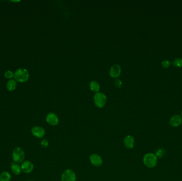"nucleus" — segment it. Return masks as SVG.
I'll return each mask as SVG.
<instances>
[{"instance_id": "nucleus-8", "label": "nucleus", "mask_w": 182, "mask_h": 181, "mask_svg": "<svg viewBox=\"0 0 182 181\" xmlns=\"http://www.w3.org/2000/svg\"><path fill=\"white\" fill-rule=\"evenodd\" d=\"M46 121L47 123L52 126H56L58 125L59 122V119L58 116L55 113H49L47 114L46 116Z\"/></svg>"}, {"instance_id": "nucleus-21", "label": "nucleus", "mask_w": 182, "mask_h": 181, "mask_svg": "<svg viewBox=\"0 0 182 181\" xmlns=\"http://www.w3.org/2000/svg\"><path fill=\"white\" fill-rule=\"evenodd\" d=\"M170 64H171V63L168 60H163V62H161V65L164 68H168L170 66Z\"/></svg>"}, {"instance_id": "nucleus-19", "label": "nucleus", "mask_w": 182, "mask_h": 181, "mask_svg": "<svg viewBox=\"0 0 182 181\" xmlns=\"http://www.w3.org/2000/svg\"><path fill=\"white\" fill-rule=\"evenodd\" d=\"M5 76L7 79H12L13 77H14V73L11 71H7L5 72Z\"/></svg>"}, {"instance_id": "nucleus-10", "label": "nucleus", "mask_w": 182, "mask_h": 181, "mask_svg": "<svg viewBox=\"0 0 182 181\" xmlns=\"http://www.w3.org/2000/svg\"><path fill=\"white\" fill-rule=\"evenodd\" d=\"M170 126L176 128L180 126L182 123V118L180 115L176 114V115L172 116L169 119V121Z\"/></svg>"}, {"instance_id": "nucleus-2", "label": "nucleus", "mask_w": 182, "mask_h": 181, "mask_svg": "<svg viewBox=\"0 0 182 181\" xmlns=\"http://www.w3.org/2000/svg\"><path fill=\"white\" fill-rule=\"evenodd\" d=\"M14 78L15 81L23 83L28 80L29 78V73L26 69H18L14 73Z\"/></svg>"}, {"instance_id": "nucleus-24", "label": "nucleus", "mask_w": 182, "mask_h": 181, "mask_svg": "<svg viewBox=\"0 0 182 181\" xmlns=\"http://www.w3.org/2000/svg\"><path fill=\"white\" fill-rule=\"evenodd\" d=\"M32 181V180H29V181Z\"/></svg>"}, {"instance_id": "nucleus-12", "label": "nucleus", "mask_w": 182, "mask_h": 181, "mask_svg": "<svg viewBox=\"0 0 182 181\" xmlns=\"http://www.w3.org/2000/svg\"><path fill=\"white\" fill-rule=\"evenodd\" d=\"M121 72L120 66L118 64H115L112 66L110 70V75L112 78H117Z\"/></svg>"}, {"instance_id": "nucleus-13", "label": "nucleus", "mask_w": 182, "mask_h": 181, "mask_svg": "<svg viewBox=\"0 0 182 181\" xmlns=\"http://www.w3.org/2000/svg\"><path fill=\"white\" fill-rule=\"evenodd\" d=\"M11 168L12 172L14 174L19 175L22 172V168L18 164L13 162L11 163Z\"/></svg>"}, {"instance_id": "nucleus-7", "label": "nucleus", "mask_w": 182, "mask_h": 181, "mask_svg": "<svg viewBox=\"0 0 182 181\" xmlns=\"http://www.w3.org/2000/svg\"><path fill=\"white\" fill-rule=\"evenodd\" d=\"M31 132L34 136L37 138H42L45 134V130L39 126H35L32 129Z\"/></svg>"}, {"instance_id": "nucleus-4", "label": "nucleus", "mask_w": 182, "mask_h": 181, "mask_svg": "<svg viewBox=\"0 0 182 181\" xmlns=\"http://www.w3.org/2000/svg\"><path fill=\"white\" fill-rule=\"evenodd\" d=\"M61 179V181H76L77 176L74 170L67 169L62 173Z\"/></svg>"}, {"instance_id": "nucleus-1", "label": "nucleus", "mask_w": 182, "mask_h": 181, "mask_svg": "<svg viewBox=\"0 0 182 181\" xmlns=\"http://www.w3.org/2000/svg\"><path fill=\"white\" fill-rule=\"evenodd\" d=\"M143 162L148 168H154L158 163V158L154 153H146L143 158Z\"/></svg>"}, {"instance_id": "nucleus-14", "label": "nucleus", "mask_w": 182, "mask_h": 181, "mask_svg": "<svg viewBox=\"0 0 182 181\" xmlns=\"http://www.w3.org/2000/svg\"><path fill=\"white\" fill-rule=\"evenodd\" d=\"M17 82L14 79H10L9 81H8L7 83V89L9 91L12 92L15 89L17 88Z\"/></svg>"}, {"instance_id": "nucleus-23", "label": "nucleus", "mask_w": 182, "mask_h": 181, "mask_svg": "<svg viewBox=\"0 0 182 181\" xmlns=\"http://www.w3.org/2000/svg\"><path fill=\"white\" fill-rule=\"evenodd\" d=\"M180 114H181V115L182 116V110L181 111V112H180Z\"/></svg>"}, {"instance_id": "nucleus-18", "label": "nucleus", "mask_w": 182, "mask_h": 181, "mask_svg": "<svg viewBox=\"0 0 182 181\" xmlns=\"http://www.w3.org/2000/svg\"><path fill=\"white\" fill-rule=\"evenodd\" d=\"M164 153H165V150L163 148H159L156 150L155 155L158 158H161L163 157Z\"/></svg>"}, {"instance_id": "nucleus-5", "label": "nucleus", "mask_w": 182, "mask_h": 181, "mask_svg": "<svg viewBox=\"0 0 182 181\" xmlns=\"http://www.w3.org/2000/svg\"><path fill=\"white\" fill-rule=\"evenodd\" d=\"M94 100L95 105L99 108H102L105 105L107 97L103 93L98 92L95 95Z\"/></svg>"}, {"instance_id": "nucleus-20", "label": "nucleus", "mask_w": 182, "mask_h": 181, "mask_svg": "<svg viewBox=\"0 0 182 181\" xmlns=\"http://www.w3.org/2000/svg\"><path fill=\"white\" fill-rule=\"evenodd\" d=\"M41 146L43 148H46L49 146V141L45 139H43L41 141Z\"/></svg>"}, {"instance_id": "nucleus-11", "label": "nucleus", "mask_w": 182, "mask_h": 181, "mask_svg": "<svg viewBox=\"0 0 182 181\" xmlns=\"http://www.w3.org/2000/svg\"><path fill=\"white\" fill-rule=\"evenodd\" d=\"M21 168L22 171H23L25 173L28 174L32 172L34 169V165L30 161L26 160L22 163Z\"/></svg>"}, {"instance_id": "nucleus-3", "label": "nucleus", "mask_w": 182, "mask_h": 181, "mask_svg": "<svg viewBox=\"0 0 182 181\" xmlns=\"http://www.w3.org/2000/svg\"><path fill=\"white\" fill-rule=\"evenodd\" d=\"M25 155L24 150L20 147H17L13 150L12 158L13 161L17 164L22 163L24 162Z\"/></svg>"}, {"instance_id": "nucleus-17", "label": "nucleus", "mask_w": 182, "mask_h": 181, "mask_svg": "<svg viewBox=\"0 0 182 181\" xmlns=\"http://www.w3.org/2000/svg\"><path fill=\"white\" fill-rule=\"evenodd\" d=\"M172 64L173 65V66H176V67H178V68H180V67H182V58H177L175 60H173V62H172Z\"/></svg>"}, {"instance_id": "nucleus-9", "label": "nucleus", "mask_w": 182, "mask_h": 181, "mask_svg": "<svg viewBox=\"0 0 182 181\" xmlns=\"http://www.w3.org/2000/svg\"><path fill=\"white\" fill-rule=\"evenodd\" d=\"M125 147L129 149H133L135 145V139L132 135H127L124 139Z\"/></svg>"}, {"instance_id": "nucleus-16", "label": "nucleus", "mask_w": 182, "mask_h": 181, "mask_svg": "<svg viewBox=\"0 0 182 181\" xmlns=\"http://www.w3.org/2000/svg\"><path fill=\"white\" fill-rule=\"evenodd\" d=\"M90 87L91 89L95 92H99L100 90V85L97 81H92L91 82L90 84Z\"/></svg>"}, {"instance_id": "nucleus-6", "label": "nucleus", "mask_w": 182, "mask_h": 181, "mask_svg": "<svg viewBox=\"0 0 182 181\" xmlns=\"http://www.w3.org/2000/svg\"><path fill=\"white\" fill-rule=\"evenodd\" d=\"M90 161L91 164L95 167H100L103 164L102 158L97 153H93L90 156Z\"/></svg>"}, {"instance_id": "nucleus-15", "label": "nucleus", "mask_w": 182, "mask_h": 181, "mask_svg": "<svg viewBox=\"0 0 182 181\" xmlns=\"http://www.w3.org/2000/svg\"><path fill=\"white\" fill-rule=\"evenodd\" d=\"M11 178V174L6 171L3 172L0 174V181H10Z\"/></svg>"}, {"instance_id": "nucleus-22", "label": "nucleus", "mask_w": 182, "mask_h": 181, "mask_svg": "<svg viewBox=\"0 0 182 181\" xmlns=\"http://www.w3.org/2000/svg\"><path fill=\"white\" fill-rule=\"evenodd\" d=\"M115 85L117 88H120L122 85V82L120 79H117L115 81Z\"/></svg>"}]
</instances>
